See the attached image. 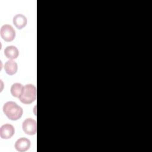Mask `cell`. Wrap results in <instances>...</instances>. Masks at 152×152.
<instances>
[{"label": "cell", "instance_id": "6da1fadb", "mask_svg": "<svg viewBox=\"0 0 152 152\" xmlns=\"http://www.w3.org/2000/svg\"><path fill=\"white\" fill-rule=\"evenodd\" d=\"M3 112L7 118L12 121L19 119L23 113L22 107L12 101L8 102L4 104Z\"/></svg>", "mask_w": 152, "mask_h": 152}, {"label": "cell", "instance_id": "7a4b0ae2", "mask_svg": "<svg viewBox=\"0 0 152 152\" xmlns=\"http://www.w3.org/2000/svg\"><path fill=\"white\" fill-rule=\"evenodd\" d=\"M36 99V87L31 84H28L24 86V88L19 100L24 104H30Z\"/></svg>", "mask_w": 152, "mask_h": 152}, {"label": "cell", "instance_id": "3957f363", "mask_svg": "<svg viewBox=\"0 0 152 152\" xmlns=\"http://www.w3.org/2000/svg\"><path fill=\"white\" fill-rule=\"evenodd\" d=\"M0 34L1 37L5 42H11L15 37V31L9 24H4L1 27Z\"/></svg>", "mask_w": 152, "mask_h": 152}, {"label": "cell", "instance_id": "277c9868", "mask_svg": "<svg viewBox=\"0 0 152 152\" xmlns=\"http://www.w3.org/2000/svg\"><path fill=\"white\" fill-rule=\"evenodd\" d=\"M23 131L28 135H34L37 131V124L36 120L32 118L26 119L22 124Z\"/></svg>", "mask_w": 152, "mask_h": 152}, {"label": "cell", "instance_id": "5b68a950", "mask_svg": "<svg viewBox=\"0 0 152 152\" xmlns=\"http://www.w3.org/2000/svg\"><path fill=\"white\" fill-rule=\"evenodd\" d=\"M14 127L11 124H4L0 128V136L2 139H10L14 135Z\"/></svg>", "mask_w": 152, "mask_h": 152}, {"label": "cell", "instance_id": "8992f818", "mask_svg": "<svg viewBox=\"0 0 152 152\" xmlns=\"http://www.w3.org/2000/svg\"><path fill=\"white\" fill-rule=\"evenodd\" d=\"M30 141L25 137H22L18 139L15 143V148L20 152L27 151L30 147Z\"/></svg>", "mask_w": 152, "mask_h": 152}, {"label": "cell", "instance_id": "52a82bcc", "mask_svg": "<svg viewBox=\"0 0 152 152\" xmlns=\"http://www.w3.org/2000/svg\"><path fill=\"white\" fill-rule=\"evenodd\" d=\"M27 23V18L23 14H17L13 18V24L18 29H22L26 26Z\"/></svg>", "mask_w": 152, "mask_h": 152}, {"label": "cell", "instance_id": "ba28073f", "mask_svg": "<svg viewBox=\"0 0 152 152\" xmlns=\"http://www.w3.org/2000/svg\"><path fill=\"white\" fill-rule=\"evenodd\" d=\"M4 69L7 74L10 75H14L17 71L18 65L14 61L10 59L5 62L4 65Z\"/></svg>", "mask_w": 152, "mask_h": 152}, {"label": "cell", "instance_id": "9c48e42d", "mask_svg": "<svg viewBox=\"0 0 152 152\" xmlns=\"http://www.w3.org/2000/svg\"><path fill=\"white\" fill-rule=\"evenodd\" d=\"M5 56L10 59H15L19 55L18 49L14 46H8L4 49Z\"/></svg>", "mask_w": 152, "mask_h": 152}, {"label": "cell", "instance_id": "30bf717a", "mask_svg": "<svg viewBox=\"0 0 152 152\" xmlns=\"http://www.w3.org/2000/svg\"><path fill=\"white\" fill-rule=\"evenodd\" d=\"M23 88L24 86L21 83H14L11 87V93L12 96L19 98L23 92Z\"/></svg>", "mask_w": 152, "mask_h": 152}]
</instances>
